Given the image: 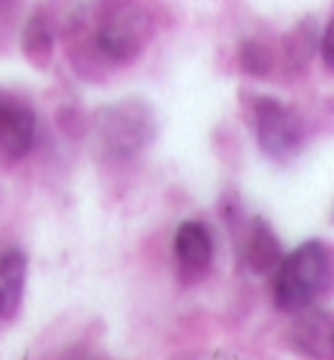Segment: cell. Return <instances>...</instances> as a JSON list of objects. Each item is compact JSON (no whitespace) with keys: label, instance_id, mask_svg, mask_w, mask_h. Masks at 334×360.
Here are the masks:
<instances>
[{"label":"cell","instance_id":"6da1fadb","mask_svg":"<svg viewBox=\"0 0 334 360\" xmlns=\"http://www.w3.org/2000/svg\"><path fill=\"white\" fill-rule=\"evenodd\" d=\"M157 34V21L141 0H91L68 21L71 53L82 63L123 68L136 63Z\"/></svg>","mask_w":334,"mask_h":360},{"label":"cell","instance_id":"7a4b0ae2","mask_svg":"<svg viewBox=\"0 0 334 360\" xmlns=\"http://www.w3.org/2000/svg\"><path fill=\"white\" fill-rule=\"evenodd\" d=\"M160 120L154 108L141 97H126L102 105L91 115L94 149L105 162L123 165L149 149L157 139Z\"/></svg>","mask_w":334,"mask_h":360},{"label":"cell","instance_id":"3957f363","mask_svg":"<svg viewBox=\"0 0 334 360\" xmlns=\"http://www.w3.org/2000/svg\"><path fill=\"white\" fill-rule=\"evenodd\" d=\"M271 297L274 306L285 314H298L308 306H316L332 285V251L324 240H306L293 253H282L274 266Z\"/></svg>","mask_w":334,"mask_h":360},{"label":"cell","instance_id":"277c9868","mask_svg":"<svg viewBox=\"0 0 334 360\" xmlns=\"http://www.w3.org/2000/svg\"><path fill=\"white\" fill-rule=\"evenodd\" d=\"M251 120L256 144L266 160L274 165H290L298 160L308 144V123L298 110L271 97V94H253Z\"/></svg>","mask_w":334,"mask_h":360},{"label":"cell","instance_id":"5b68a950","mask_svg":"<svg viewBox=\"0 0 334 360\" xmlns=\"http://www.w3.org/2000/svg\"><path fill=\"white\" fill-rule=\"evenodd\" d=\"M37 144V112L27 99L0 89V160L18 162Z\"/></svg>","mask_w":334,"mask_h":360},{"label":"cell","instance_id":"8992f818","mask_svg":"<svg viewBox=\"0 0 334 360\" xmlns=\"http://www.w3.org/2000/svg\"><path fill=\"white\" fill-rule=\"evenodd\" d=\"M172 253L178 264V274L186 285H196L212 271L214 264V238L201 219H186L175 230Z\"/></svg>","mask_w":334,"mask_h":360},{"label":"cell","instance_id":"52a82bcc","mask_svg":"<svg viewBox=\"0 0 334 360\" xmlns=\"http://www.w3.org/2000/svg\"><path fill=\"white\" fill-rule=\"evenodd\" d=\"M295 321L290 326V347L306 358L329 360L334 352V321L332 314L324 308L308 306L298 311Z\"/></svg>","mask_w":334,"mask_h":360},{"label":"cell","instance_id":"ba28073f","mask_svg":"<svg viewBox=\"0 0 334 360\" xmlns=\"http://www.w3.org/2000/svg\"><path fill=\"white\" fill-rule=\"evenodd\" d=\"M238 256H240V266L248 274H256V277L271 274L274 266L280 264L282 245L264 217H251V222H248L243 233V243H240V253Z\"/></svg>","mask_w":334,"mask_h":360},{"label":"cell","instance_id":"9c48e42d","mask_svg":"<svg viewBox=\"0 0 334 360\" xmlns=\"http://www.w3.org/2000/svg\"><path fill=\"white\" fill-rule=\"evenodd\" d=\"M29 256L24 248H3L0 251V321H11L21 308V297L27 288Z\"/></svg>","mask_w":334,"mask_h":360},{"label":"cell","instance_id":"30bf717a","mask_svg":"<svg viewBox=\"0 0 334 360\" xmlns=\"http://www.w3.org/2000/svg\"><path fill=\"white\" fill-rule=\"evenodd\" d=\"M21 53L34 68H47L55 53V29L45 11H34L21 29Z\"/></svg>","mask_w":334,"mask_h":360},{"label":"cell","instance_id":"8fae6325","mask_svg":"<svg viewBox=\"0 0 334 360\" xmlns=\"http://www.w3.org/2000/svg\"><path fill=\"white\" fill-rule=\"evenodd\" d=\"M319 50V34H316V21L306 18L300 21L295 29H290L282 42V55H285V65L290 71H303Z\"/></svg>","mask_w":334,"mask_h":360},{"label":"cell","instance_id":"7c38bea8","mask_svg":"<svg viewBox=\"0 0 334 360\" xmlns=\"http://www.w3.org/2000/svg\"><path fill=\"white\" fill-rule=\"evenodd\" d=\"M240 65L251 76H269L271 73V53L269 47L259 39H243L240 45Z\"/></svg>","mask_w":334,"mask_h":360},{"label":"cell","instance_id":"4fadbf2b","mask_svg":"<svg viewBox=\"0 0 334 360\" xmlns=\"http://www.w3.org/2000/svg\"><path fill=\"white\" fill-rule=\"evenodd\" d=\"M319 50H321V60H324V68L332 71V42H329V27L319 34Z\"/></svg>","mask_w":334,"mask_h":360},{"label":"cell","instance_id":"5bb4252c","mask_svg":"<svg viewBox=\"0 0 334 360\" xmlns=\"http://www.w3.org/2000/svg\"><path fill=\"white\" fill-rule=\"evenodd\" d=\"M13 6H16V0H0V21L11 18V13H13Z\"/></svg>","mask_w":334,"mask_h":360}]
</instances>
